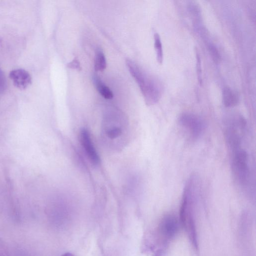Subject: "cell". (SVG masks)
<instances>
[{
	"label": "cell",
	"mask_w": 256,
	"mask_h": 256,
	"mask_svg": "<svg viewBox=\"0 0 256 256\" xmlns=\"http://www.w3.org/2000/svg\"><path fill=\"white\" fill-rule=\"evenodd\" d=\"M207 47L209 54L213 61L216 64L219 63L221 60V55L217 48L211 43H208Z\"/></svg>",
	"instance_id": "obj_15"
},
{
	"label": "cell",
	"mask_w": 256,
	"mask_h": 256,
	"mask_svg": "<svg viewBox=\"0 0 256 256\" xmlns=\"http://www.w3.org/2000/svg\"><path fill=\"white\" fill-rule=\"evenodd\" d=\"M178 122L194 140L199 139L205 129L206 124L204 120L192 113L185 112L181 114L178 118Z\"/></svg>",
	"instance_id": "obj_6"
},
{
	"label": "cell",
	"mask_w": 256,
	"mask_h": 256,
	"mask_svg": "<svg viewBox=\"0 0 256 256\" xmlns=\"http://www.w3.org/2000/svg\"><path fill=\"white\" fill-rule=\"evenodd\" d=\"M198 194L193 191L187 190L183 191L180 209V218L183 225L185 228L191 240L197 247V236L194 219V211Z\"/></svg>",
	"instance_id": "obj_5"
},
{
	"label": "cell",
	"mask_w": 256,
	"mask_h": 256,
	"mask_svg": "<svg viewBox=\"0 0 256 256\" xmlns=\"http://www.w3.org/2000/svg\"><path fill=\"white\" fill-rule=\"evenodd\" d=\"M188 10L194 21L195 28L202 26L201 11L199 5L191 2L188 5Z\"/></svg>",
	"instance_id": "obj_12"
},
{
	"label": "cell",
	"mask_w": 256,
	"mask_h": 256,
	"mask_svg": "<svg viewBox=\"0 0 256 256\" xmlns=\"http://www.w3.org/2000/svg\"><path fill=\"white\" fill-rule=\"evenodd\" d=\"M154 37V47L156 53L157 62L162 64L163 62V51L161 37L158 33H155Z\"/></svg>",
	"instance_id": "obj_14"
},
{
	"label": "cell",
	"mask_w": 256,
	"mask_h": 256,
	"mask_svg": "<svg viewBox=\"0 0 256 256\" xmlns=\"http://www.w3.org/2000/svg\"><path fill=\"white\" fill-rule=\"evenodd\" d=\"M154 256H164V251L162 250H158Z\"/></svg>",
	"instance_id": "obj_19"
},
{
	"label": "cell",
	"mask_w": 256,
	"mask_h": 256,
	"mask_svg": "<svg viewBox=\"0 0 256 256\" xmlns=\"http://www.w3.org/2000/svg\"><path fill=\"white\" fill-rule=\"evenodd\" d=\"M127 66L143 94L146 103L153 105L161 98L162 88L160 83L142 71L133 61L127 59Z\"/></svg>",
	"instance_id": "obj_1"
},
{
	"label": "cell",
	"mask_w": 256,
	"mask_h": 256,
	"mask_svg": "<svg viewBox=\"0 0 256 256\" xmlns=\"http://www.w3.org/2000/svg\"><path fill=\"white\" fill-rule=\"evenodd\" d=\"M196 58L197 60L196 69L198 81L199 84L200 85H202L203 83V71L202 66V61L200 55L197 51V50L196 51Z\"/></svg>",
	"instance_id": "obj_16"
},
{
	"label": "cell",
	"mask_w": 256,
	"mask_h": 256,
	"mask_svg": "<svg viewBox=\"0 0 256 256\" xmlns=\"http://www.w3.org/2000/svg\"><path fill=\"white\" fill-rule=\"evenodd\" d=\"M127 127V122L121 114L117 112L108 114L102 124L103 137L105 143L113 147H122Z\"/></svg>",
	"instance_id": "obj_2"
},
{
	"label": "cell",
	"mask_w": 256,
	"mask_h": 256,
	"mask_svg": "<svg viewBox=\"0 0 256 256\" xmlns=\"http://www.w3.org/2000/svg\"><path fill=\"white\" fill-rule=\"evenodd\" d=\"M232 170L235 179L243 188L248 191L251 184L249 156L243 147L230 151Z\"/></svg>",
	"instance_id": "obj_4"
},
{
	"label": "cell",
	"mask_w": 256,
	"mask_h": 256,
	"mask_svg": "<svg viewBox=\"0 0 256 256\" xmlns=\"http://www.w3.org/2000/svg\"><path fill=\"white\" fill-rule=\"evenodd\" d=\"M107 67V61L103 50L98 48L96 51L95 69L96 72L103 71Z\"/></svg>",
	"instance_id": "obj_13"
},
{
	"label": "cell",
	"mask_w": 256,
	"mask_h": 256,
	"mask_svg": "<svg viewBox=\"0 0 256 256\" xmlns=\"http://www.w3.org/2000/svg\"><path fill=\"white\" fill-rule=\"evenodd\" d=\"M222 101L224 105L227 108H232L239 103L238 94L229 87H225L222 91Z\"/></svg>",
	"instance_id": "obj_10"
},
{
	"label": "cell",
	"mask_w": 256,
	"mask_h": 256,
	"mask_svg": "<svg viewBox=\"0 0 256 256\" xmlns=\"http://www.w3.org/2000/svg\"><path fill=\"white\" fill-rule=\"evenodd\" d=\"M246 127V120L240 114H232L225 118L224 136L230 151L242 147Z\"/></svg>",
	"instance_id": "obj_3"
},
{
	"label": "cell",
	"mask_w": 256,
	"mask_h": 256,
	"mask_svg": "<svg viewBox=\"0 0 256 256\" xmlns=\"http://www.w3.org/2000/svg\"><path fill=\"white\" fill-rule=\"evenodd\" d=\"M7 81L3 71L0 68V92L4 93L7 89Z\"/></svg>",
	"instance_id": "obj_17"
},
{
	"label": "cell",
	"mask_w": 256,
	"mask_h": 256,
	"mask_svg": "<svg viewBox=\"0 0 256 256\" xmlns=\"http://www.w3.org/2000/svg\"><path fill=\"white\" fill-rule=\"evenodd\" d=\"M9 77L13 81L14 86L22 90L29 87L32 82L31 76L28 72L22 69L11 71Z\"/></svg>",
	"instance_id": "obj_9"
},
{
	"label": "cell",
	"mask_w": 256,
	"mask_h": 256,
	"mask_svg": "<svg viewBox=\"0 0 256 256\" xmlns=\"http://www.w3.org/2000/svg\"><path fill=\"white\" fill-rule=\"evenodd\" d=\"M80 141L82 146L90 161L95 166L100 163V158L94 145L88 130L83 129L80 133Z\"/></svg>",
	"instance_id": "obj_7"
},
{
	"label": "cell",
	"mask_w": 256,
	"mask_h": 256,
	"mask_svg": "<svg viewBox=\"0 0 256 256\" xmlns=\"http://www.w3.org/2000/svg\"><path fill=\"white\" fill-rule=\"evenodd\" d=\"M178 230L179 222L175 216L169 215L164 217L160 225V231L165 239H172Z\"/></svg>",
	"instance_id": "obj_8"
},
{
	"label": "cell",
	"mask_w": 256,
	"mask_h": 256,
	"mask_svg": "<svg viewBox=\"0 0 256 256\" xmlns=\"http://www.w3.org/2000/svg\"><path fill=\"white\" fill-rule=\"evenodd\" d=\"M93 80L98 91L102 96L107 99H111L113 98L112 91L104 83L99 76L94 75Z\"/></svg>",
	"instance_id": "obj_11"
},
{
	"label": "cell",
	"mask_w": 256,
	"mask_h": 256,
	"mask_svg": "<svg viewBox=\"0 0 256 256\" xmlns=\"http://www.w3.org/2000/svg\"><path fill=\"white\" fill-rule=\"evenodd\" d=\"M61 256H75L73 254H72V253H65L64 254L62 255Z\"/></svg>",
	"instance_id": "obj_20"
},
{
	"label": "cell",
	"mask_w": 256,
	"mask_h": 256,
	"mask_svg": "<svg viewBox=\"0 0 256 256\" xmlns=\"http://www.w3.org/2000/svg\"><path fill=\"white\" fill-rule=\"evenodd\" d=\"M67 67L70 69H76L78 71L81 70L80 63L77 58H75L72 61L67 64Z\"/></svg>",
	"instance_id": "obj_18"
}]
</instances>
